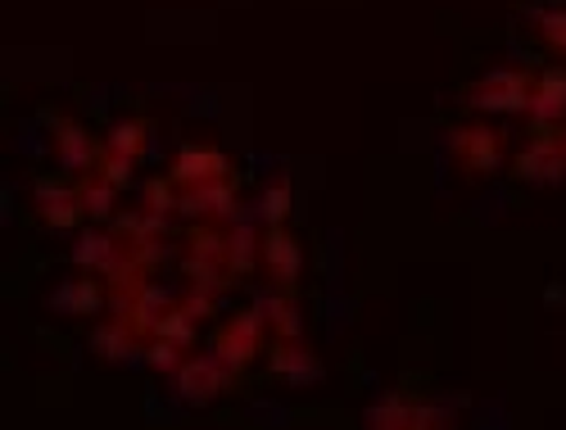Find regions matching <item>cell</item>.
Masks as SVG:
<instances>
[{
	"instance_id": "7",
	"label": "cell",
	"mask_w": 566,
	"mask_h": 430,
	"mask_svg": "<svg viewBox=\"0 0 566 430\" xmlns=\"http://www.w3.org/2000/svg\"><path fill=\"white\" fill-rule=\"evenodd\" d=\"M177 213L196 218V222H227L235 213V181L218 177V181H200V186H181Z\"/></svg>"
},
{
	"instance_id": "3",
	"label": "cell",
	"mask_w": 566,
	"mask_h": 430,
	"mask_svg": "<svg viewBox=\"0 0 566 430\" xmlns=\"http://www.w3.org/2000/svg\"><path fill=\"white\" fill-rule=\"evenodd\" d=\"M453 408L417 399V395H381L367 408V426L376 430H436V426H453Z\"/></svg>"
},
{
	"instance_id": "12",
	"label": "cell",
	"mask_w": 566,
	"mask_h": 430,
	"mask_svg": "<svg viewBox=\"0 0 566 430\" xmlns=\"http://www.w3.org/2000/svg\"><path fill=\"white\" fill-rule=\"evenodd\" d=\"M123 231L114 235V231H105V227H86L82 235H77V241H73V263L82 268V272H96V276H105L118 259H123Z\"/></svg>"
},
{
	"instance_id": "25",
	"label": "cell",
	"mask_w": 566,
	"mask_h": 430,
	"mask_svg": "<svg viewBox=\"0 0 566 430\" xmlns=\"http://www.w3.org/2000/svg\"><path fill=\"white\" fill-rule=\"evenodd\" d=\"M177 200H181V186H177L172 177H164V181H150V186H146V204H140V209L172 218V213H177Z\"/></svg>"
},
{
	"instance_id": "1",
	"label": "cell",
	"mask_w": 566,
	"mask_h": 430,
	"mask_svg": "<svg viewBox=\"0 0 566 430\" xmlns=\"http://www.w3.org/2000/svg\"><path fill=\"white\" fill-rule=\"evenodd\" d=\"M449 155L453 164L467 172V177H490L503 168L507 159V140L494 123H481V118H471V123H458L449 132Z\"/></svg>"
},
{
	"instance_id": "16",
	"label": "cell",
	"mask_w": 566,
	"mask_h": 430,
	"mask_svg": "<svg viewBox=\"0 0 566 430\" xmlns=\"http://www.w3.org/2000/svg\"><path fill=\"white\" fill-rule=\"evenodd\" d=\"M172 308V295L168 291H159V285H140V291L132 295V300H123V304H114V317H123L136 336H155V326H159V317Z\"/></svg>"
},
{
	"instance_id": "18",
	"label": "cell",
	"mask_w": 566,
	"mask_h": 430,
	"mask_svg": "<svg viewBox=\"0 0 566 430\" xmlns=\"http://www.w3.org/2000/svg\"><path fill=\"white\" fill-rule=\"evenodd\" d=\"M259 259H263L259 231H254L250 222H231V227H227V268H231V276L250 272Z\"/></svg>"
},
{
	"instance_id": "22",
	"label": "cell",
	"mask_w": 566,
	"mask_h": 430,
	"mask_svg": "<svg viewBox=\"0 0 566 430\" xmlns=\"http://www.w3.org/2000/svg\"><path fill=\"white\" fill-rule=\"evenodd\" d=\"M291 204H295V190H291V177H276L263 186V200H259V213L268 227H286L291 222Z\"/></svg>"
},
{
	"instance_id": "2",
	"label": "cell",
	"mask_w": 566,
	"mask_h": 430,
	"mask_svg": "<svg viewBox=\"0 0 566 430\" xmlns=\"http://www.w3.org/2000/svg\"><path fill=\"white\" fill-rule=\"evenodd\" d=\"M531 82H535V73H526V69H490L481 82H471L462 91V101L476 114H526Z\"/></svg>"
},
{
	"instance_id": "17",
	"label": "cell",
	"mask_w": 566,
	"mask_h": 430,
	"mask_svg": "<svg viewBox=\"0 0 566 430\" xmlns=\"http://www.w3.org/2000/svg\"><path fill=\"white\" fill-rule=\"evenodd\" d=\"M91 354L105 358V363H136L146 354V336H136L123 317H114V322L91 331Z\"/></svg>"
},
{
	"instance_id": "14",
	"label": "cell",
	"mask_w": 566,
	"mask_h": 430,
	"mask_svg": "<svg viewBox=\"0 0 566 430\" xmlns=\"http://www.w3.org/2000/svg\"><path fill=\"white\" fill-rule=\"evenodd\" d=\"M105 150V140H96L82 123H55V159L69 172H96V159Z\"/></svg>"
},
{
	"instance_id": "10",
	"label": "cell",
	"mask_w": 566,
	"mask_h": 430,
	"mask_svg": "<svg viewBox=\"0 0 566 430\" xmlns=\"http://www.w3.org/2000/svg\"><path fill=\"white\" fill-rule=\"evenodd\" d=\"M168 177L177 186H200V181H218L231 177V159L218 146H181L168 164Z\"/></svg>"
},
{
	"instance_id": "4",
	"label": "cell",
	"mask_w": 566,
	"mask_h": 430,
	"mask_svg": "<svg viewBox=\"0 0 566 430\" xmlns=\"http://www.w3.org/2000/svg\"><path fill=\"white\" fill-rule=\"evenodd\" d=\"M512 172L526 186H562L566 181V132L557 127H535L526 150H516Z\"/></svg>"
},
{
	"instance_id": "27",
	"label": "cell",
	"mask_w": 566,
	"mask_h": 430,
	"mask_svg": "<svg viewBox=\"0 0 566 430\" xmlns=\"http://www.w3.org/2000/svg\"><path fill=\"white\" fill-rule=\"evenodd\" d=\"M535 28H539V36L553 45V51L566 55V10H539L535 14Z\"/></svg>"
},
{
	"instance_id": "19",
	"label": "cell",
	"mask_w": 566,
	"mask_h": 430,
	"mask_svg": "<svg viewBox=\"0 0 566 430\" xmlns=\"http://www.w3.org/2000/svg\"><path fill=\"white\" fill-rule=\"evenodd\" d=\"M259 308H263L268 331H272L276 340H300L304 336V313H300V304L291 295H268Z\"/></svg>"
},
{
	"instance_id": "11",
	"label": "cell",
	"mask_w": 566,
	"mask_h": 430,
	"mask_svg": "<svg viewBox=\"0 0 566 430\" xmlns=\"http://www.w3.org/2000/svg\"><path fill=\"white\" fill-rule=\"evenodd\" d=\"M109 304V285L105 276H73V281H60L55 285V295H51V308L55 313H69V317H91V313H101Z\"/></svg>"
},
{
	"instance_id": "15",
	"label": "cell",
	"mask_w": 566,
	"mask_h": 430,
	"mask_svg": "<svg viewBox=\"0 0 566 430\" xmlns=\"http://www.w3.org/2000/svg\"><path fill=\"white\" fill-rule=\"evenodd\" d=\"M268 367H272L281 380H291V386H317V380H322V363H317V354L304 345V336H300V340H276V345L268 349Z\"/></svg>"
},
{
	"instance_id": "6",
	"label": "cell",
	"mask_w": 566,
	"mask_h": 430,
	"mask_svg": "<svg viewBox=\"0 0 566 430\" xmlns=\"http://www.w3.org/2000/svg\"><path fill=\"white\" fill-rule=\"evenodd\" d=\"M235 380V371L218 358V354H209V358H186L177 371H172V386H177V395L186 399V403H209V399H218L227 386Z\"/></svg>"
},
{
	"instance_id": "26",
	"label": "cell",
	"mask_w": 566,
	"mask_h": 430,
	"mask_svg": "<svg viewBox=\"0 0 566 430\" xmlns=\"http://www.w3.org/2000/svg\"><path fill=\"white\" fill-rule=\"evenodd\" d=\"M132 172H136V159H127V155H114L109 146L101 150V159H96V177H105L109 186H132Z\"/></svg>"
},
{
	"instance_id": "9",
	"label": "cell",
	"mask_w": 566,
	"mask_h": 430,
	"mask_svg": "<svg viewBox=\"0 0 566 430\" xmlns=\"http://www.w3.org/2000/svg\"><path fill=\"white\" fill-rule=\"evenodd\" d=\"M263 268H268V276L281 285V291H295L300 276H304V245H300V235H291L286 227H268V235H263Z\"/></svg>"
},
{
	"instance_id": "20",
	"label": "cell",
	"mask_w": 566,
	"mask_h": 430,
	"mask_svg": "<svg viewBox=\"0 0 566 430\" xmlns=\"http://www.w3.org/2000/svg\"><path fill=\"white\" fill-rule=\"evenodd\" d=\"M105 146H109L114 155L140 159V155L150 150V123H146V118H123V123H114L109 136H105Z\"/></svg>"
},
{
	"instance_id": "13",
	"label": "cell",
	"mask_w": 566,
	"mask_h": 430,
	"mask_svg": "<svg viewBox=\"0 0 566 430\" xmlns=\"http://www.w3.org/2000/svg\"><path fill=\"white\" fill-rule=\"evenodd\" d=\"M535 127H557L566 118V69H544L531 82V105H526Z\"/></svg>"
},
{
	"instance_id": "5",
	"label": "cell",
	"mask_w": 566,
	"mask_h": 430,
	"mask_svg": "<svg viewBox=\"0 0 566 430\" xmlns=\"http://www.w3.org/2000/svg\"><path fill=\"white\" fill-rule=\"evenodd\" d=\"M263 336H272L268 331V317L263 308H241L222 331H218V340H213V354L231 367V371H245L259 354H263Z\"/></svg>"
},
{
	"instance_id": "8",
	"label": "cell",
	"mask_w": 566,
	"mask_h": 430,
	"mask_svg": "<svg viewBox=\"0 0 566 430\" xmlns=\"http://www.w3.org/2000/svg\"><path fill=\"white\" fill-rule=\"evenodd\" d=\"M32 204L41 213L45 227L55 231H77L86 222V209H82V196L77 186H64V181H36L32 186Z\"/></svg>"
},
{
	"instance_id": "23",
	"label": "cell",
	"mask_w": 566,
	"mask_h": 430,
	"mask_svg": "<svg viewBox=\"0 0 566 430\" xmlns=\"http://www.w3.org/2000/svg\"><path fill=\"white\" fill-rule=\"evenodd\" d=\"M196 326H200V317H191V313H186V304H172V308L159 317L155 336H164V340H177V345H186V349H191V345H196Z\"/></svg>"
},
{
	"instance_id": "24",
	"label": "cell",
	"mask_w": 566,
	"mask_h": 430,
	"mask_svg": "<svg viewBox=\"0 0 566 430\" xmlns=\"http://www.w3.org/2000/svg\"><path fill=\"white\" fill-rule=\"evenodd\" d=\"M146 367L150 371H177L181 363H186V345H177V340H164V336H150V345H146Z\"/></svg>"
},
{
	"instance_id": "21",
	"label": "cell",
	"mask_w": 566,
	"mask_h": 430,
	"mask_svg": "<svg viewBox=\"0 0 566 430\" xmlns=\"http://www.w3.org/2000/svg\"><path fill=\"white\" fill-rule=\"evenodd\" d=\"M77 196H82V209H86L91 222H109V213H114V204H118V186H109L105 177L91 172V177L77 186Z\"/></svg>"
}]
</instances>
